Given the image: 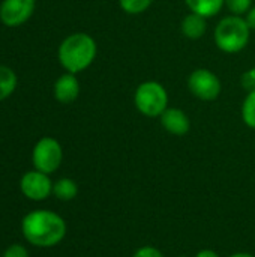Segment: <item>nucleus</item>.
Instances as JSON below:
<instances>
[{"label":"nucleus","mask_w":255,"mask_h":257,"mask_svg":"<svg viewBox=\"0 0 255 257\" xmlns=\"http://www.w3.org/2000/svg\"><path fill=\"white\" fill-rule=\"evenodd\" d=\"M21 229L24 238L36 247H53L59 244L66 233L63 218L44 209L27 214L23 220Z\"/></svg>","instance_id":"nucleus-1"},{"label":"nucleus","mask_w":255,"mask_h":257,"mask_svg":"<svg viewBox=\"0 0 255 257\" xmlns=\"http://www.w3.org/2000/svg\"><path fill=\"white\" fill-rule=\"evenodd\" d=\"M57 54L60 65L68 72L78 74L93 63L98 54V45L90 35L78 32L69 35L62 41Z\"/></svg>","instance_id":"nucleus-2"},{"label":"nucleus","mask_w":255,"mask_h":257,"mask_svg":"<svg viewBox=\"0 0 255 257\" xmlns=\"http://www.w3.org/2000/svg\"><path fill=\"white\" fill-rule=\"evenodd\" d=\"M251 27L245 17L227 15L219 20L213 30V41L218 50L225 54H236L246 48L251 38Z\"/></svg>","instance_id":"nucleus-3"},{"label":"nucleus","mask_w":255,"mask_h":257,"mask_svg":"<svg viewBox=\"0 0 255 257\" xmlns=\"http://www.w3.org/2000/svg\"><path fill=\"white\" fill-rule=\"evenodd\" d=\"M135 108L146 117H159L168 108V92L156 80L140 83L134 92Z\"/></svg>","instance_id":"nucleus-4"},{"label":"nucleus","mask_w":255,"mask_h":257,"mask_svg":"<svg viewBox=\"0 0 255 257\" xmlns=\"http://www.w3.org/2000/svg\"><path fill=\"white\" fill-rule=\"evenodd\" d=\"M186 84L191 95L203 102H212L218 99L222 90L219 77L207 68L194 69L189 74Z\"/></svg>","instance_id":"nucleus-5"},{"label":"nucleus","mask_w":255,"mask_h":257,"mask_svg":"<svg viewBox=\"0 0 255 257\" xmlns=\"http://www.w3.org/2000/svg\"><path fill=\"white\" fill-rule=\"evenodd\" d=\"M32 158H33V166L36 170L45 175H50L56 172L62 163V158H63L62 146L56 139L44 137L36 143Z\"/></svg>","instance_id":"nucleus-6"},{"label":"nucleus","mask_w":255,"mask_h":257,"mask_svg":"<svg viewBox=\"0 0 255 257\" xmlns=\"http://www.w3.org/2000/svg\"><path fill=\"white\" fill-rule=\"evenodd\" d=\"M35 11V0H3L0 5V20L9 27L24 24Z\"/></svg>","instance_id":"nucleus-7"},{"label":"nucleus","mask_w":255,"mask_h":257,"mask_svg":"<svg viewBox=\"0 0 255 257\" xmlns=\"http://www.w3.org/2000/svg\"><path fill=\"white\" fill-rule=\"evenodd\" d=\"M20 187H21L23 194L30 200H44L53 191V184H51L48 175H45L39 170L27 172L23 176Z\"/></svg>","instance_id":"nucleus-8"},{"label":"nucleus","mask_w":255,"mask_h":257,"mask_svg":"<svg viewBox=\"0 0 255 257\" xmlns=\"http://www.w3.org/2000/svg\"><path fill=\"white\" fill-rule=\"evenodd\" d=\"M161 125L162 128L173 136H186L191 130V119L189 116L177 108V107H168L161 116Z\"/></svg>","instance_id":"nucleus-9"},{"label":"nucleus","mask_w":255,"mask_h":257,"mask_svg":"<svg viewBox=\"0 0 255 257\" xmlns=\"http://www.w3.org/2000/svg\"><path fill=\"white\" fill-rule=\"evenodd\" d=\"M80 95V81L75 74L66 72L60 75L54 84V96L62 104L74 102Z\"/></svg>","instance_id":"nucleus-10"},{"label":"nucleus","mask_w":255,"mask_h":257,"mask_svg":"<svg viewBox=\"0 0 255 257\" xmlns=\"http://www.w3.org/2000/svg\"><path fill=\"white\" fill-rule=\"evenodd\" d=\"M207 30V18L203 15H198L195 12H189L188 15L183 17L180 23V32L186 39L191 41H198L204 36Z\"/></svg>","instance_id":"nucleus-11"},{"label":"nucleus","mask_w":255,"mask_h":257,"mask_svg":"<svg viewBox=\"0 0 255 257\" xmlns=\"http://www.w3.org/2000/svg\"><path fill=\"white\" fill-rule=\"evenodd\" d=\"M189 12H195L203 15L204 18L215 17L222 6H225V0H185Z\"/></svg>","instance_id":"nucleus-12"},{"label":"nucleus","mask_w":255,"mask_h":257,"mask_svg":"<svg viewBox=\"0 0 255 257\" xmlns=\"http://www.w3.org/2000/svg\"><path fill=\"white\" fill-rule=\"evenodd\" d=\"M15 87H17L15 72L8 66L0 65V101L11 96V93L15 90Z\"/></svg>","instance_id":"nucleus-13"},{"label":"nucleus","mask_w":255,"mask_h":257,"mask_svg":"<svg viewBox=\"0 0 255 257\" xmlns=\"http://www.w3.org/2000/svg\"><path fill=\"white\" fill-rule=\"evenodd\" d=\"M53 193L57 199L60 200H72L77 193H78V187L77 184L72 181V179H68V178H63V179H59L54 185H53Z\"/></svg>","instance_id":"nucleus-14"},{"label":"nucleus","mask_w":255,"mask_h":257,"mask_svg":"<svg viewBox=\"0 0 255 257\" xmlns=\"http://www.w3.org/2000/svg\"><path fill=\"white\" fill-rule=\"evenodd\" d=\"M240 114H242V120L245 122V125L255 130V90L248 92V95L245 96L242 102Z\"/></svg>","instance_id":"nucleus-15"},{"label":"nucleus","mask_w":255,"mask_h":257,"mask_svg":"<svg viewBox=\"0 0 255 257\" xmlns=\"http://www.w3.org/2000/svg\"><path fill=\"white\" fill-rule=\"evenodd\" d=\"M153 0H119V6L128 15H140L152 6Z\"/></svg>","instance_id":"nucleus-16"},{"label":"nucleus","mask_w":255,"mask_h":257,"mask_svg":"<svg viewBox=\"0 0 255 257\" xmlns=\"http://www.w3.org/2000/svg\"><path fill=\"white\" fill-rule=\"evenodd\" d=\"M254 0H225V6L233 15H246V12L254 6Z\"/></svg>","instance_id":"nucleus-17"},{"label":"nucleus","mask_w":255,"mask_h":257,"mask_svg":"<svg viewBox=\"0 0 255 257\" xmlns=\"http://www.w3.org/2000/svg\"><path fill=\"white\" fill-rule=\"evenodd\" d=\"M240 84L245 90L251 92V90H255V68H249L246 69L242 77H240Z\"/></svg>","instance_id":"nucleus-18"},{"label":"nucleus","mask_w":255,"mask_h":257,"mask_svg":"<svg viewBox=\"0 0 255 257\" xmlns=\"http://www.w3.org/2000/svg\"><path fill=\"white\" fill-rule=\"evenodd\" d=\"M3 257H29V253H27V250L24 247H21L18 244H14L5 251Z\"/></svg>","instance_id":"nucleus-19"},{"label":"nucleus","mask_w":255,"mask_h":257,"mask_svg":"<svg viewBox=\"0 0 255 257\" xmlns=\"http://www.w3.org/2000/svg\"><path fill=\"white\" fill-rule=\"evenodd\" d=\"M134 257H164L159 250H156L155 247H141L135 251Z\"/></svg>","instance_id":"nucleus-20"},{"label":"nucleus","mask_w":255,"mask_h":257,"mask_svg":"<svg viewBox=\"0 0 255 257\" xmlns=\"http://www.w3.org/2000/svg\"><path fill=\"white\" fill-rule=\"evenodd\" d=\"M245 20H246V23H248V26L251 27V30H255V5L246 12V15H245Z\"/></svg>","instance_id":"nucleus-21"},{"label":"nucleus","mask_w":255,"mask_h":257,"mask_svg":"<svg viewBox=\"0 0 255 257\" xmlns=\"http://www.w3.org/2000/svg\"><path fill=\"white\" fill-rule=\"evenodd\" d=\"M197 257H219L213 250H201V251H198V254Z\"/></svg>","instance_id":"nucleus-22"},{"label":"nucleus","mask_w":255,"mask_h":257,"mask_svg":"<svg viewBox=\"0 0 255 257\" xmlns=\"http://www.w3.org/2000/svg\"><path fill=\"white\" fill-rule=\"evenodd\" d=\"M230 257H254L251 256V254H248V253H236V254H233V256Z\"/></svg>","instance_id":"nucleus-23"},{"label":"nucleus","mask_w":255,"mask_h":257,"mask_svg":"<svg viewBox=\"0 0 255 257\" xmlns=\"http://www.w3.org/2000/svg\"><path fill=\"white\" fill-rule=\"evenodd\" d=\"M180 257H186V256H180Z\"/></svg>","instance_id":"nucleus-24"}]
</instances>
